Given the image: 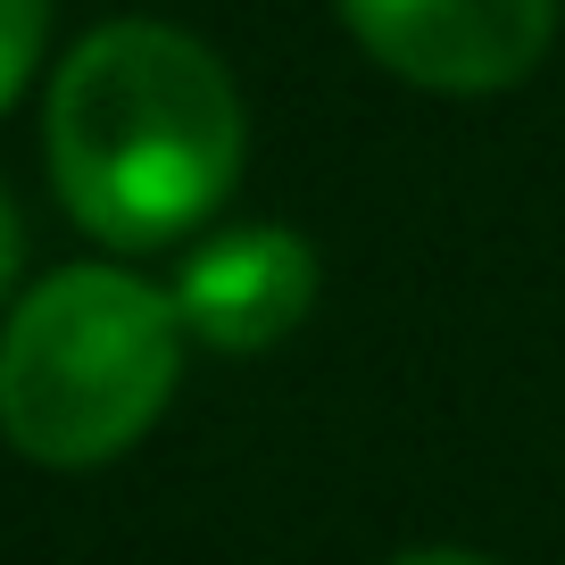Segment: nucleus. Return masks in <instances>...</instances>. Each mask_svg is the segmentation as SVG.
Listing matches in <instances>:
<instances>
[{
  "label": "nucleus",
  "mask_w": 565,
  "mask_h": 565,
  "mask_svg": "<svg viewBox=\"0 0 565 565\" xmlns=\"http://www.w3.org/2000/svg\"><path fill=\"white\" fill-rule=\"evenodd\" d=\"M175 291L125 266H58L0 333V433L34 466H108L159 424L183 374Z\"/></svg>",
  "instance_id": "obj_2"
},
{
  "label": "nucleus",
  "mask_w": 565,
  "mask_h": 565,
  "mask_svg": "<svg viewBox=\"0 0 565 565\" xmlns=\"http://www.w3.org/2000/svg\"><path fill=\"white\" fill-rule=\"evenodd\" d=\"M391 565H491V557H475V548H407Z\"/></svg>",
  "instance_id": "obj_7"
},
{
  "label": "nucleus",
  "mask_w": 565,
  "mask_h": 565,
  "mask_svg": "<svg viewBox=\"0 0 565 565\" xmlns=\"http://www.w3.org/2000/svg\"><path fill=\"white\" fill-rule=\"evenodd\" d=\"M18 249H25V233H18V209H9V192H0V300H9V282H18Z\"/></svg>",
  "instance_id": "obj_6"
},
{
  "label": "nucleus",
  "mask_w": 565,
  "mask_h": 565,
  "mask_svg": "<svg viewBox=\"0 0 565 565\" xmlns=\"http://www.w3.org/2000/svg\"><path fill=\"white\" fill-rule=\"evenodd\" d=\"M51 183L84 233L159 249L242 183V92L225 58L183 25L125 18L67 51L51 75Z\"/></svg>",
  "instance_id": "obj_1"
},
{
  "label": "nucleus",
  "mask_w": 565,
  "mask_h": 565,
  "mask_svg": "<svg viewBox=\"0 0 565 565\" xmlns=\"http://www.w3.org/2000/svg\"><path fill=\"white\" fill-rule=\"evenodd\" d=\"M317 308V249L291 225H242L216 233L209 249H192V266L175 275V317L192 341L225 358L275 350L282 333H300Z\"/></svg>",
  "instance_id": "obj_4"
},
{
  "label": "nucleus",
  "mask_w": 565,
  "mask_h": 565,
  "mask_svg": "<svg viewBox=\"0 0 565 565\" xmlns=\"http://www.w3.org/2000/svg\"><path fill=\"white\" fill-rule=\"evenodd\" d=\"M42 34H51V0H0V108L25 92L42 58Z\"/></svg>",
  "instance_id": "obj_5"
},
{
  "label": "nucleus",
  "mask_w": 565,
  "mask_h": 565,
  "mask_svg": "<svg viewBox=\"0 0 565 565\" xmlns=\"http://www.w3.org/2000/svg\"><path fill=\"white\" fill-rule=\"evenodd\" d=\"M358 51L416 92L482 100L541 67L557 0H341Z\"/></svg>",
  "instance_id": "obj_3"
}]
</instances>
